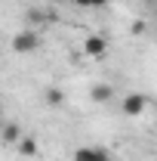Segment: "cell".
I'll use <instances>...</instances> for the list:
<instances>
[{
  "instance_id": "cell-5",
  "label": "cell",
  "mask_w": 157,
  "mask_h": 161,
  "mask_svg": "<svg viewBox=\"0 0 157 161\" xmlns=\"http://www.w3.org/2000/svg\"><path fill=\"white\" fill-rule=\"evenodd\" d=\"M89 96H93L96 105H105V102L114 99V87H111V84H96V87L89 90Z\"/></svg>"
},
{
  "instance_id": "cell-10",
  "label": "cell",
  "mask_w": 157,
  "mask_h": 161,
  "mask_svg": "<svg viewBox=\"0 0 157 161\" xmlns=\"http://www.w3.org/2000/svg\"><path fill=\"white\" fill-rule=\"evenodd\" d=\"M133 34H145V22H136L133 25Z\"/></svg>"
},
{
  "instance_id": "cell-3",
  "label": "cell",
  "mask_w": 157,
  "mask_h": 161,
  "mask_svg": "<svg viewBox=\"0 0 157 161\" xmlns=\"http://www.w3.org/2000/svg\"><path fill=\"white\" fill-rule=\"evenodd\" d=\"M108 53V40L102 37V34H89V37L83 40V56H89V59H102Z\"/></svg>"
},
{
  "instance_id": "cell-6",
  "label": "cell",
  "mask_w": 157,
  "mask_h": 161,
  "mask_svg": "<svg viewBox=\"0 0 157 161\" xmlns=\"http://www.w3.org/2000/svg\"><path fill=\"white\" fill-rule=\"evenodd\" d=\"M0 140L6 142V146H16V142L22 140V127H19V124H13V121L3 124V127H0Z\"/></svg>"
},
{
  "instance_id": "cell-9",
  "label": "cell",
  "mask_w": 157,
  "mask_h": 161,
  "mask_svg": "<svg viewBox=\"0 0 157 161\" xmlns=\"http://www.w3.org/2000/svg\"><path fill=\"white\" fill-rule=\"evenodd\" d=\"M80 6H93V9H102V6H108V0H74Z\"/></svg>"
},
{
  "instance_id": "cell-1",
  "label": "cell",
  "mask_w": 157,
  "mask_h": 161,
  "mask_svg": "<svg viewBox=\"0 0 157 161\" xmlns=\"http://www.w3.org/2000/svg\"><path fill=\"white\" fill-rule=\"evenodd\" d=\"M37 47H40V34L37 31H19V34L13 37V53H19V56L34 53Z\"/></svg>"
},
{
  "instance_id": "cell-8",
  "label": "cell",
  "mask_w": 157,
  "mask_h": 161,
  "mask_svg": "<svg viewBox=\"0 0 157 161\" xmlns=\"http://www.w3.org/2000/svg\"><path fill=\"white\" fill-rule=\"evenodd\" d=\"M43 99H46L49 108H62V105H65V93H62L59 87H49V90L43 93Z\"/></svg>"
},
{
  "instance_id": "cell-2",
  "label": "cell",
  "mask_w": 157,
  "mask_h": 161,
  "mask_svg": "<svg viewBox=\"0 0 157 161\" xmlns=\"http://www.w3.org/2000/svg\"><path fill=\"white\" fill-rule=\"evenodd\" d=\"M148 105H151V99L145 96V93H129V96H123V115H129V118H139L142 112H148Z\"/></svg>"
},
{
  "instance_id": "cell-11",
  "label": "cell",
  "mask_w": 157,
  "mask_h": 161,
  "mask_svg": "<svg viewBox=\"0 0 157 161\" xmlns=\"http://www.w3.org/2000/svg\"><path fill=\"white\" fill-rule=\"evenodd\" d=\"M0 127H3V108H0Z\"/></svg>"
},
{
  "instance_id": "cell-4",
  "label": "cell",
  "mask_w": 157,
  "mask_h": 161,
  "mask_svg": "<svg viewBox=\"0 0 157 161\" xmlns=\"http://www.w3.org/2000/svg\"><path fill=\"white\" fill-rule=\"evenodd\" d=\"M74 161H114L105 149H96V146H80L74 152Z\"/></svg>"
},
{
  "instance_id": "cell-7",
  "label": "cell",
  "mask_w": 157,
  "mask_h": 161,
  "mask_svg": "<svg viewBox=\"0 0 157 161\" xmlns=\"http://www.w3.org/2000/svg\"><path fill=\"white\" fill-rule=\"evenodd\" d=\"M16 146H19L22 158H34V155H37V140H34V136H25V133H22V140L16 142Z\"/></svg>"
}]
</instances>
